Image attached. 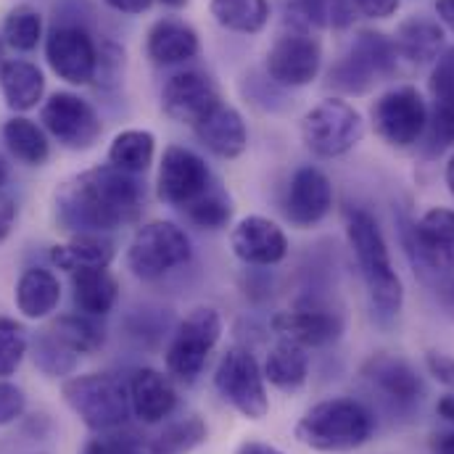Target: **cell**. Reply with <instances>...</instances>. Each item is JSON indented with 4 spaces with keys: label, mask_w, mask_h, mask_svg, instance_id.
I'll return each mask as SVG.
<instances>
[{
    "label": "cell",
    "mask_w": 454,
    "mask_h": 454,
    "mask_svg": "<svg viewBox=\"0 0 454 454\" xmlns=\"http://www.w3.org/2000/svg\"><path fill=\"white\" fill-rule=\"evenodd\" d=\"M193 132L220 159H238L248 145V129L243 116L227 104H220L204 121H199Z\"/></svg>",
    "instance_id": "cell-24"
},
{
    "label": "cell",
    "mask_w": 454,
    "mask_h": 454,
    "mask_svg": "<svg viewBox=\"0 0 454 454\" xmlns=\"http://www.w3.org/2000/svg\"><path fill=\"white\" fill-rule=\"evenodd\" d=\"M207 439V426L201 418L191 415L175 426H169L153 444V454H188Z\"/></svg>",
    "instance_id": "cell-36"
},
{
    "label": "cell",
    "mask_w": 454,
    "mask_h": 454,
    "mask_svg": "<svg viewBox=\"0 0 454 454\" xmlns=\"http://www.w3.org/2000/svg\"><path fill=\"white\" fill-rule=\"evenodd\" d=\"M5 183V164H3V159H0V185Z\"/></svg>",
    "instance_id": "cell-54"
},
{
    "label": "cell",
    "mask_w": 454,
    "mask_h": 454,
    "mask_svg": "<svg viewBox=\"0 0 454 454\" xmlns=\"http://www.w3.org/2000/svg\"><path fill=\"white\" fill-rule=\"evenodd\" d=\"M262 372L275 388H280L286 394H296L304 388V383L309 378V356H307L304 346L283 339L267 354Z\"/></svg>",
    "instance_id": "cell-28"
},
{
    "label": "cell",
    "mask_w": 454,
    "mask_h": 454,
    "mask_svg": "<svg viewBox=\"0 0 454 454\" xmlns=\"http://www.w3.org/2000/svg\"><path fill=\"white\" fill-rule=\"evenodd\" d=\"M426 143L431 153H442L454 143V96L434 98V109L428 112Z\"/></svg>",
    "instance_id": "cell-38"
},
{
    "label": "cell",
    "mask_w": 454,
    "mask_h": 454,
    "mask_svg": "<svg viewBox=\"0 0 454 454\" xmlns=\"http://www.w3.org/2000/svg\"><path fill=\"white\" fill-rule=\"evenodd\" d=\"M13 223H16V204L8 193L0 191V240L11 232Z\"/></svg>",
    "instance_id": "cell-45"
},
{
    "label": "cell",
    "mask_w": 454,
    "mask_h": 454,
    "mask_svg": "<svg viewBox=\"0 0 454 454\" xmlns=\"http://www.w3.org/2000/svg\"><path fill=\"white\" fill-rule=\"evenodd\" d=\"M215 386L227 404L248 420H262L270 412V399L264 391V372L256 356L243 348L232 346L217 364Z\"/></svg>",
    "instance_id": "cell-9"
},
{
    "label": "cell",
    "mask_w": 454,
    "mask_h": 454,
    "mask_svg": "<svg viewBox=\"0 0 454 454\" xmlns=\"http://www.w3.org/2000/svg\"><path fill=\"white\" fill-rule=\"evenodd\" d=\"M188 209V217L191 223H196L199 227H209V230H217V227H225L230 223V201L223 199L220 193H204L199 196Z\"/></svg>",
    "instance_id": "cell-40"
},
{
    "label": "cell",
    "mask_w": 454,
    "mask_h": 454,
    "mask_svg": "<svg viewBox=\"0 0 454 454\" xmlns=\"http://www.w3.org/2000/svg\"><path fill=\"white\" fill-rule=\"evenodd\" d=\"M323 67V45L309 29L280 35L267 53V74L283 88H304L317 80Z\"/></svg>",
    "instance_id": "cell-11"
},
{
    "label": "cell",
    "mask_w": 454,
    "mask_h": 454,
    "mask_svg": "<svg viewBox=\"0 0 454 454\" xmlns=\"http://www.w3.org/2000/svg\"><path fill=\"white\" fill-rule=\"evenodd\" d=\"M51 69L69 85H88L98 72V51L82 27H56L45 40Z\"/></svg>",
    "instance_id": "cell-15"
},
{
    "label": "cell",
    "mask_w": 454,
    "mask_h": 454,
    "mask_svg": "<svg viewBox=\"0 0 454 454\" xmlns=\"http://www.w3.org/2000/svg\"><path fill=\"white\" fill-rule=\"evenodd\" d=\"M51 333L59 340H64L72 351L77 354H88V351H96L104 346L106 340V331L104 325L98 323V317H90V315H64L56 320V325L51 328Z\"/></svg>",
    "instance_id": "cell-34"
},
{
    "label": "cell",
    "mask_w": 454,
    "mask_h": 454,
    "mask_svg": "<svg viewBox=\"0 0 454 454\" xmlns=\"http://www.w3.org/2000/svg\"><path fill=\"white\" fill-rule=\"evenodd\" d=\"M156 185L161 201L185 209L209 191V167L199 153L183 145H169L161 156Z\"/></svg>",
    "instance_id": "cell-16"
},
{
    "label": "cell",
    "mask_w": 454,
    "mask_h": 454,
    "mask_svg": "<svg viewBox=\"0 0 454 454\" xmlns=\"http://www.w3.org/2000/svg\"><path fill=\"white\" fill-rule=\"evenodd\" d=\"M431 96L434 98H447L454 96V48L444 51L434 67L431 74Z\"/></svg>",
    "instance_id": "cell-41"
},
{
    "label": "cell",
    "mask_w": 454,
    "mask_h": 454,
    "mask_svg": "<svg viewBox=\"0 0 454 454\" xmlns=\"http://www.w3.org/2000/svg\"><path fill=\"white\" fill-rule=\"evenodd\" d=\"M3 64H5V56H3V40H0V69H3Z\"/></svg>",
    "instance_id": "cell-55"
},
{
    "label": "cell",
    "mask_w": 454,
    "mask_h": 454,
    "mask_svg": "<svg viewBox=\"0 0 454 454\" xmlns=\"http://www.w3.org/2000/svg\"><path fill=\"white\" fill-rule=\"evenodd\" d=\"M391 40H394L399 59L415 67L436 64L439 56L444 53V29L439 21L426 19V16H412L402 21Z\"/></svg>",
    "instance_id": "cell-23"
},
{
    "label": "cell",
    "mask_w": 454,
    "mask_h": 454,
    "mask_svg": "<svg viewBox=\"0 0 454 454\" xmlns=\"http://www.w3.org/2000/svg\"><path fill=\"white\" fill-rule=\"evenodd\" d=\"M209 11L220 27L238 35H256L270 21L267 0H209Z\"/></svg>",
    "instance_id": "cell-31"
},
{
    "label": "cell",
    "mask_w": 454,
    "mask_h": 454,
    "mask_svg": "<svg viewBox=\"0 0 454 454\" xmlns=\"http://www.w3.org/2000/svg\"><path fill=\"white\" fill-rule=\"evenodd\" d=\"M351 0H294L288 5V21L296 29L323 27V29H346L354 24Z\"/></svg>",
    "instance_id": "cell-30"
},
{
    "label": "cell",
    "mask_w": 454,
    "mask_h": 454,
    "mask_svg": "<svg viewBox=\"0 0 454 454\" xmlns=\"http://www.w3.org/2000/svg\"><path fill=\"white\" fill-rule=\"evenodd\" d=\"M145 191L137 175L116 167H98L69 180L59 196V223L77 232H106L137 220Z\"/></svg>",
    "instance_id": "cell-1"
},
{
    "label": "cell",
    "mask_w": 454,
    "mask_h": 454,
    "mask_svg": "<svg viewBox=\"0 0 454 454\" xmlns=\"http://www.w3.org/2000/svg\"><path fill=\"white\" fill-rule=\"evenodd\" d=\"M436 410H439V415H442L444 420L454 423V394L442 396V399H439V404H436Z\"/></svg>",
    "instance_id": "cell-50"
},
{
    "label": "cell",
    "mask_w": 454,
    "mask_h": 454,
    "mask_svg": "<svg viewBox=\"0 0 454 454\" xmlns=\"http://www.w3.org/2000/svg\"><path fill=\"white\" fill-rule=\"evenodd\" d=\"M346 235L356 256V264L362 270L372 309L380 317H396L404 304V288L391 264L388 246L378 223L367 212L354 209L346 217Z\"/></svg>",
    "instance_id": "cell-2"
},
{
    "label": "cell",
    "mask_w": 454,
    "mask_h": 454,
    "mask_svg": "<svg viewBox=\"0 0 454 454\" xmlns=\"http://www.w3.org/2000/svg\"><path fill=\"white\" fill-rule=\"evenodd\" d=\"M119 286L106 267H82L72 272V299L82 315L104 317L116 304Z\"/></svg>",
    "instance_id": "cell-25"
},
{
    "label": "cell",
    "mask_w": 454,
    "mask_h": 454,
    "mask_svg": "<svg viewBox=\"0 0 454 454\" xmlns=\"http://www.w3.org/2000/svg\"><path fill=\"white\" fill-rule=\"evenodd\" d=\"M333 209V185L317 167H301L288 185L286 217L291 225L312 227L323 223Z\"/></svg>",
    "instance_id": "cell-17"
},
{
    "label": "cell",
    "mask_w": 454,
    "mask_h": 454,
    "mask_svg": "<svg viewBox=\"0 0 454 454\" xmlns=\"http://www.w3.org/2000/svg\"><path fill=\"white\" fill-rule=\"evenodd\" d=\"M24 407H27L24 391L19 386H13V383L0 380V426H8L16 418H21Z\"/></svg>",
    "instance_id": "cell-42"
},
{
    "label": "cell",
    "mask_w": 454,
    "mask_h": 454,
    "mask_svg": "<svg viewBox=\"0 0 454 454\" xmlns=\"http://www.w3.org/2000/svg\"><path fill=\"white\" fill-rule=\"evenodd\" d=\"M407 251L415 264L434 275L454 272V209L434 207L418 223L407 225Z\"/></svg>",
    "instance_id": "cell-12"
},
{
    "label": "cell",
    "mask_w": 454,
    "mask_h": 454,
    "mask_svg": "<svg viewBox=\"0 0 454 454\" xmlns=\"http://www.w3.org/2000/svg\"><path fill=\"white\" fill-rule=\"evenodd\" d=\"M223 104L217 82L204 72H177L161 90V109L169 119L196 127Z\"/></svg>",
    "instance_id": "cell-14"
},
{
    "label": "cell",
    "mask_w": 454,
    "mask_h": 454,
    "mask_svg": "<svg viewBox=\"0 0 454 454\" xmlns=\"http://www.w3.org/2000/svg\"><path fill=\"white\" fill-rule=\"evenodd\" d=\"M129 407L132 412L153 426L161 423L164 418H169L177 407V394L169 383V378L153 367H140L135 370L132 380H129Z\"/></svg>",
    "instance_id": "cell-21"
},
{
    "label": "cell",
    "mask_w": 454,
    "mask_h": 454,
    "mask_svg": "<svg viewBox=\"0 0 454 454\" xmlns=\"http://www.w3.org/2000/svg\"><path fill=\"white\" fill-rule=\"evenodd\" d=\"M109 8L114 11H119V13H143V11H148L151 8V3L153 0H104Z\"/></svg>",
    "instance_id": "cell-46"
},
{
    "label": "cell",
    "mask_w": 454,
    "mask_h": 454,
    "mask_svg": "<svg viewBox=\"0 0 454 454\" xmlns=\"http://www.w3.org/2000/svg\"><path fill=\"white\" fill-rule=\"evenodd\" d=\"M444 291H447V294H444V304H447V309L454 315V283H450Z\"/></svg>",
    "instance_id": "cell-52"
},
{
    "label": "cell",
    "mask_w": 454,
    "mask_h": 454,
    "mask_svg": "<svg viewBox=\"0 0 454 454\" xmlns=\"http://www.w3.org/2000/svg\"><path fill=\"white\" fill-rule=\"evenodd\" d=\"M61 301V283L51 270H27L16 283V307L29 320L48 317Z\"/></svg>",
    "instance_id": "cell-27"
},
{
    "label": "cell",
    "mask_w": 454,
    "mask_h": 454,
    "mask_svg": "<svg viewBox=\"0 0 454 454\" xmlns=\"http://www.w3.org/2000/svg\"><path fill=\"white\" fill-rule=\"evenodd\" d=\"M375 431L372 412L354 399H325L307 410L296 426V439L315 452H354Z\"/></svg>",
    "instance_id": "cell-3"
},
{
    "label": "cell",
    "mask_w": 454,
    "mask_h": 454,
    "mask_svg": "<svg viewBox=\"0 0 454 454\" xmlns=\"http://www.w3.org/2000/svg\"><path fill=\"white\" fill-rule=\"evenodd\" d=\"M238 454H283L278 447L264 444V442H243L238 447Z\"/></svg>",
    "instance_id": "cell-48"
},
{
    "label": "cell",
    "mask_w": 454,
    "mask_h": 454,
    "mask_svg": "<svg viewBox=\"0 0 454 454\" xmlns=\"http://www.w3.org/2000/svg\"><path fill=\"white\" fill-rule=\"evenodd\" d=\"M153 151H156V137L148 129H124L109 145V164L121 172L140 175L151 167Z\"/></svg>",
    "instance_id": "cell-33"
},
{
    "label": "cell",
    "mask_w": 454,
    "mask_h": 454,
    "mask_svg": "<svg viewBox=\"0 0 454 454\" xmlns=\"http://www.w3.org/2000/svg\"><path fill=\"white\" fill-rule=\"evenodd\" d=\"M35 364L48 375H69L77 364V351L48 331L35 340Z\"/></svg>",
    "instance_id": "cell-37"
},
{
    "label": "cell",
    "mask_w": 454,
    "mask_h": 454,
    "mask_svg": "<svg viewBox=\"0 0 454 454\" xmlns=\"http://www.w3.org/2000/svg\"><path fill=\"white\" fill-rule=\"evenodd\" d=\"M444 177H447V188H450V193H452V199H454V156L450 159V164H447Z\"/></svg>",
    "instance_id": "cell-51"
},
{
    "label": "cell",
    "mask_w": 454,
    "mask_h": 454,
    "mask_svg": "<svg viewBox=\"0 0 454 454\" xmlns=\"http://www.w3.org/2000/svg\"><path fill=\"white\" fill-rule=\"evenodd\" d=\"M0 90L13 112H29L43 101L45 77L43 72L24 59H8L0 69Z\"/></svg>",
    "instance_id": "cell-26"
},
{
    "label": "cell",
    "mask_w": 454,
    "mask_h": 454,
    "mask_svg": "<svg viewBox=\"0 0 454 454\" xmlns=\"http://www.w3.org/2000/svg\"><path fill=\"white\" fill-rule=\"evenodd\" d=\"M272 331L299 346H328L343 331L339 315L328 309H288L272 317Z\"/></svg>",
    "instance_id": "cell-20"
},
{
    "label": "cell",
    "mask_w": 454,
    "mask_h": 454,
    "mask_svg": "<svg viewBox=\"0 0 454 454\" xmlns=\"http://www.w3.org/2000/svg\"><path fill=\"white\" fill-rule=\"evenodd\" d=\"M364 135L362 114L343 98H325L301 119L304 145L320 159L348 153Z\"/></svg>",
    "instance_id": "cell-6"
},
{
    "label": "cell",
    "mask_w": 454,
    "mask_h": 454,
    "mask_svg": "<svg viewBox=\"0 0 454 454\" xmlns=\"http://www.w3.org/2000/svg\"><path fill=\"white\" fill-rule=\"evenodd\" d=\"M40 121L64 148L72 151L90 148L104 132L96 109L74 93H53L43 104Z\"/></svg>",
    "instance_id": "cell-13"
},
{
    "label": "cell",
    "mask_w": 454,
    "mask_h": 454,
    "mask_svg": "<svg viewBox=\"0 0 454 454\" xmlns=\"http://www.w3.org/2000/svg\"><path fill=\"white\" fill-rule=\"evenodd\" d=\"M191 259L188 235L167 220H153L137 227L132 243L127 248V264L135 278L156 280L175 267H183Z\"/></svg>",
    "instance_id": "cell-7"
},
{
    "label": "cell",
    "mask_w": 454,
    "mask_h": 454,
    "mask_svg": "<svg viewBox=\"0 0 454 454\" xmlns=\"http://www.w3.org/2000/svg\"><path fill=\"white\" fill-rule=\"evenodd\" d=\"M436 13H439L442 24L454 32V0H436Z\"/></svg>",
    "instance_id": "cell-49"
},
{
    "label": "cell",
    "mask_w": 454,
    "mask_h": 454,
    "mask_svg": "<svg viewBox=\"0 0 454 454\" xmlns=\"http://www.w3.org/2000/svg\"><path fill=\"white\" fill-rule=\"evenodd\" d=\"M232 254L256 267H270L286 259L288 254V238L283 227L267 217H243L230 232Z\"/></svg>",
    "instance_id": "cell-18"
},
{
    "label": "cell",
    "mask_w": 454,
    "mask_h": 454,
    "mask_svg": "<svg viewBox=\"0 0 454 454\" xmlns=\"http://www.w3.org/2000/svg\"><path fill=\"white\" fill-rule=\"evenodd\" d=\"M82 454H140L129 442H119L116 436L114 439H101V442H93L85 447Z\"/></svg>",
    "instance_id": "cell-44"
},
{
    "label": "cell",
    "mask_w": 454,
    "mask_h": 454,
    "mask_svg": "<svg viewBox=\"0 0 454 454\" xmlns=\"http://www.w3.org/2000/svg\"><path fill=\"white\" fill-rule=\"evenodd\" d=\"M114 259V243L101 238V232H80L67 246H53L51 262L59 270H82V267H109Z\"/></svg>",
    "instance_id": "cell-29"
},
{
    "label": "cell",
    "mask_w": 454,
    "mask_h": 454,
    "mask_svg": "<svg viewBox=\"0 0 454 454\" xmlns=\"http://www.w3.org/2000/svg\"><path fill=\"white\" fill-rule=\"evenodd\" d=\"M3 43L11 45L13 51H35L40 37H43V16L37 8L21 3L16 8L8 11L5 21H3Z\"/></svg>",
    "instance_id": "cell-35"
},
{
    "label": "cell",
    "mask_w": 454,
    "mask_h": 454,
    "mask_svg": "<svg viewBox=\"0 0 454 454\" xmlns=\"http://www.w3.org/2000/svg\"><path fill=\"white\" fill-rule=\"evenodd\" d=\"M161 5H167V8H183V5H188V0H159Z\"/></svg>",
    "instance_id": "cell-53"
},
{
    "label": "cell",
    "mask_w": 454,
    "mask_h": 454,
    "mask_svg": "<svg viewBox=\"0 0 454 454\" xmlns=\"http://www.w3.org/2000/svg\"><path fill=\"white\" fill-rule=\"evenodd\" d=\"M372 127L380 140L394 148H410L420 143L428 127V106L418 88L399 85L383 93L370 109Z\"/></svg>",
    "instance_id": "cell-10"
},
{
    "label": "cell",
    "mask_w": 454,
    "mask_h": 454,
    "mask_svg": "<svg viewBox=\"0 0 454 454\" xmlns=\"http://www.w3.org/2000/svg\"><path fill=\"white\" fill-rule=\"evenodd\" d=\"M362 375L396 407H412L420 402L423 383L418 372L394 354H375L364 362Z\"/></svg>",
    "instance_id": "cell-19"
},
{
    "label": "cell",
    "mask_w": 454,
    "mask_h": 454,
    "mask_svg": "<svg viewBox=\"0 0 454 454\" xmlns=\"http://www.w3.org/2000/svg\"><path fill=\"white\" fill-rule=\"evenodd\" d=\"M399 69V53L394 40L375 29H359L348 53L331 69L328 80L346 96H362L372 85L394 77Z\"/></svg>",
    "instance_id": "cell-5"
},
{
    "label": "cell",
    "mask_w": 454,
    "mask_h": 454,
    "mask_svg": "<svg viewBox=\"0 0 454 454\" xmlns=\"http://www.w3.org/2000/svg\"><path fill=\"white\" fill-rule=\"evenodd\" d=\"M3 140L8 145V151L29 164V167H40L48 153H51V145H48V137L43 132L40 124H35L32 119L27 116H13L3 124Z\"/></svg>",
    "instance_id": "cell-32"
},
{
    "label": "cell",
    "mask_w": 454,
    "mask_h": 454,
    "mask_svg": "<svg viewBox=\"0 0 454 454\" xmlns=\"http://www.w3.org/2000/svg\"><path fill=\"white\" fill-rule=\"evenodd\" d=\"M223 333V317L212 307H196L177 325L167 348V370L177 380L193 383Z\"/></svg>",
    "instance_id": "cell-8"
},
{
    "label": "cell",
    "mask_w": 454,
    "mask_h": 454,
    "mask_svg": "<svg viewBox=\"0 0 454 454\" xmlns=\"http://www.w3.org/2000/svg\"><path fill=\"white\" fill-rule=\"evenodd\" d=\"M27 354V331L13 320H0V378H8L19 370Z\"/></svg>",
    "instance_id": "cell-39"
},
{
    "label": "cell",
    "mask_w": 454,
    "mask_h": 454,
    "mask_svg": "<svg viewBox=\"0 0 454 454\" xmlns=\"http://www.w3.org/2000/svg\"><path fill=\"white\" fill-rule=\"evenodd\" d=\"M199 35L196 29L175 16L159 19L151 29H148V40H145V53L153 64L159 67H172V64H183L199 56Z\"/></svg>",
    "instance_id": "cell-22"
},
{
    "label": "cell",
    "mask_w": 454,
    "mask_h": 454,
    "mask_svg": "<svg viewBox=\"0 0 454 454\" xmlns=\"http://www.w3.org/2000/svg\"><path fill=\"white\" fill-rule=\"evenodd\" d=\"M402 0H351V5L370 19H388L399 11Z\"/></svg>",
    "instance_id": "cell-43"
},
{
    "label": "cell",
    "mask_w": 454,
    "mask_h": 454,
    "mask_svg": "<svg viewBox=\"0 0 454 454\" xmlns=\"http://www.w3.org/2000/svg\"><path fill=\"white\" fill-rule=\"evenodd\" d=\"M69 410L93 431H114L129 418V388L112 372L74 375L61 388Z\"/></svg>",
    "instance_id": "cell-4"
},
{
    "label": "cell",
    "mask_w": 454,
    "mask_h": 454,
    "mask_svg": "<svg viewBox=\"0 0 454 454\" xmlns=\"http://www.w3.org/2000/svg\"><path fill=\"white\" fill-rule=\"evenodd\" d=\"M431 452L434 454H454V431L436 434L431 442Z\"/></svg>",
    "instance_id": "cell-47"
}]
</instances>
